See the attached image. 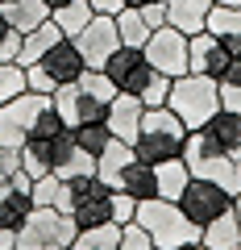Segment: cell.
<instances>
[{"label": "cell", "instance_id": "cell-1", "mask_svg": "<svg viewBox=\"0 0 241 250\" xmlns=\"http://www.w3.org/2000/svg\"><path fill=\"white\" fill-rule=\"evenodd\" d=\"M100 71L116 83V92L137 96L146 108L167 104V96H170V80H167L162 71H154L150 59H146V50H137V46H116Z\"/></svg>", "mask_w": 241, "mask_h": 250}, {"label": "cell", "instance_id": "cell-2", "mask_svg": "<svg viewBox=\"0 0 241 250\" xmlns=\"http://www.w3.org/2000/svg\"><path fill=\"white\" fill-rule=\"evenodd\" d=\"M183 150H187V125L179 121L167 104L146 108L142 113V134H137V142H133L137 159L150 163V167H158V163L183 159Z\"/></svg>", "mask_w": 241, "mask_h": 250}, {"label": "cell", "instance_id": "cell-3", "mask_svg": "<svg viewBox=\"0 0 241 250\" xmlns=\"http://www.w3.org/2000/svg\"><path fill=\"white\" fill-rule=\"evenodd\" d=\"M167 108L187 125V134H191V129H204V125L212 121V113H221V80H212V75H196V71L170 80Z\"/></svg>", "mask_w": 241, "mask_h": 250}, {"label": "cell", "instance_id": "cell-4", "mask_svg": "<svg viewBox=\"0 0 241 250\" xmlns=\"http://www.w3.org/2000/svg\"><path fill=\"white\" fill-rule=\"evenodd\" d=\"M133 221L158 242L162 250L170 246H187V242H200V229L187 221V213L179 208V200H162V196H150V200H137V213Z\"/></svg>", "mask_w": 241, "mask_h": 250}, {"label": "cell", "instance_id": "cell-5", "mask_svg": "<svg viewBox=\"0 0 241 250\" xmlns=\"http://www.w3.org/2000/svg\"><path fill=\"white\" fill-rule=\"evenodd\" d=\"M183 163H187L191 175L221 184L229 196H237V192H241V163L233 159V154L216 150V146L204 138V129H191V134H187V150H183Z\"/></svg>", "mask_w": 241, "mask_h": 250}, {"label": "cell", "instance_id": "cell-6", "mask_svg": "<svg viewBox=\"0 0 241 250\" xmlns=\"http://www.w3.org/2000/svg\"><path fill=\"white\" fill-rule=\"evenodd\" d=\"M79 233L71 213H58V208L34 205V213L25 217V225L17 229V246L21 250H50V246H71V238Z\"/></svg>", "mask_w": 241, "mask_h": 250}, {"label": "cell", "instance_id": "cell-7", "mask_svg": "<svg viewBox=\"0 0 241 250\" xmlns=\"http://www.w3.org/2000/svg\"><path fill=\"white\" fill-rule=\"evenodd\" d=\"M71 217H75L79 229L108 225V221H112V188H108L100 175L71 179Z\"/></svg>", "mask_w": 241, "mask_h": 250}, {"label": "cell", "instance_id": "cell-8", "mask_svg": "<svg viewBox=\"0 0 241 250\" xmlns=\"http://www.w3.org/2000/svg\"><path fill=\"white\" fill-rule=\"evenodd\" d=\"M50 104V96H42V92H17L13 100H4L0 104V146H13V150H21L29 138V129H34L37 113Z\"/></svg>", "mask_w": 241, "mask_h": 250}, {"label": "cell", "instance_id": "cell-9", "mask_svg": "<svg viewBox=\"0 0 241 250\" xmlns=\"http://www.w3.org/2000/svg\"><path fill=\"white\" fill-rule=\"evenodd\" d=\"M179 208L187 213V221L196 225V229H204V225H208V221H216L224 208H233V196L224 192L221 184H212V179L191 175V179H187V188H183V196H179Z\"/></svg>", "mask_w": 241, "mask_h": 250}, {"label": "cell", "instance_id": "cell-10", "mask_svg": "<svg viewBox=\"0 0 241 250\" xmlns=\"http://www.w3.org/2000/svg\"><path fill=\"white\" fill-rule=\"evenodd\" d=\"M142 50H146V59H150V67H154V71H162L167 80L187 75V34H183V29L158 25Z\"/></svg>", "mask_w": 241, "mask_h": 250}, {"label": "cell", "instance_id": "cell-11", "mask_svg": "<svg viewBox=\"0 0 241 250\" xmlns=\"http://www.w3.org/2000/svg\"><path fill=\"white\" fill-rule=\"evenodd\" d=\"M75 46L83 50V59H88V67H104L108 54L121 46V34H116V17H92L88 25L75 34Z\"/></svg>", "mask_w": 241, "mask_h": 250}, {"label": "cell", "instance_id": "cell-12", "mask_svg": "<svg viewBox=\"0 0 241 250\" xmlns=\"http://www.w3.org/2000/svg\"><path fill=\"white\" fill-rule=\"evenodd\" d=\"M37 67L54 80V88H63V83H75L88 71V59H83V50L75 46V38H63V42H54L50 50L37 59Z\"/></svg>", "mask_w": 241, "mask_h": 250}, {"label": "cell", "instance_id": "cell-13", "mask_svg": "<svg viewBox=\"0 0 241 250\" xmlns=\"http://www.w3.org/2000/svg\"><path fill=\"white\" fill-rule=\"evenodd\" d=\"M229 62H233V54L224 50V42H221V38H212L208 29H204V34H191V38H187V71L221 80V75L229 71Z\"/></svg>", "mask_w": 241, "mask_h": 250}, {"label": "cell", "instance_id": "cell-14", "mask_svg": "<svg viewBox=\"0 0 241 250\" xmlns=\"http://www.w3.org/2000/svg\"><path fill=\"white\" fill-rule=\"evenodd\" d=\"M142 113H146V104H142L137 96L116 92L112 104H108V129H112V138H121V142L133 146L137 134H142Z\"/></svg>", "mask_w": 241, "mask_h": 250}, {"label": "cell", "instance_id": "cell-15", "mask_svg": "<svg viewBox=\"0 0 241 250\" xmlns=\"http://www.w3.org/2000/svg\"><path fill=\"white\" fill-rule=\"evenodd\" d=\"M208 13H212V0H167V25L183 29V34H204Z\"/></svg>", "mask_w": 241, "mask_h": 250}, {"label": "cell", "instance_id": "cell-16", "mask_svg": "<svg viewBox=\"0 0 241 250\" xmlns=\"http://www.w3.org/2000/svg\"><path fill=\"white\" fill-rule=\"evenodd\" d=\"M208 34L221 38L224 50L237 59L241 54V9H233V4H212V13H208Z\"/></svg>", "mask_w": 241, "mask_h": 250}, {"label": "cell", "instance_id": "cell-17", "mask_svg": "<svg viewBox=\"0 0 241 250\" xmlns=\"http://www.w3.org/2000/svg\"><path fill=\"white\" fill-rule=\"evenodd\" d=\"M200 242H204L208 250H237L241 246V217H237V208H224L216 221H208L204 229H200Z\"/></svg>", "mask_w": 241, "mask_h": 250}, {"label": "cell", "instance_id": "cell-18", "mask_svg": "<svg viewBox=\"0 0 241 250\" xmlns=\"http://www.w3.org/2000/svg\"><path fill=\"white\" fill-rule=\"evenodd\" d=\"M63 38H67V34L54 25V17H46L42 25H34L29 34H21V54H17V62H21V67H34V62L42 59L54 42H63Z\"/></svg>", "mask_w": 241, "mask_h": 250}, {"label": "cell", "instance_id": "cell-19", "mask_svg": "<svg viewBox=\"0 0 241 250\" xmlns=\"http://www.w3.org/2000/svg\"><path fill=\"white\" fill-rule=\"evenodd\" d=\"M204 138L216 146V150L237 154V150H241V113H229V108L212 113V121L204 125Z\"/></svg>", "mask_w": 241, "mask_h": 250}, {"label": "cell", "instance_id": "cell-20", "mask_svg": "<svg viewBox=\"0 0 241 250\" xmlns=\"http://www.w3.org/2000/svg\"><path fill=\"white\" fill-rule=\"evenodd\" d=\"M29 213H34V196L21 192V188H13V184H0V229L17 233Z\"/></svg>", "mask_w": 241, "mask_h": 250}, {"label": "cell", "instance_id": "cell-21", "mask_svg": "<svg viewBox=\"0 0 241 250\" xmlns=\"http://www.w3.org/2000/svg\"><path fill=\"white\" fill-rule=\"evenodd\" d=\"M116 192H125V196H133V200H150V196H158V175H154L150 163L133 159L125 171H121V184H116Z\"/></svg>", "mask_w": 241, "mask_h": 250}, {"label": "cell", "instance_id": "cell-22", "mask_svg": "<svg viewBox=\"0 0 241 250\" xmlns=\"http://www.w3.org/2000/svg\"><path fill=\"white\" fill-rule=\"evenodd\" d=\"M133 159H137V154H133V146H129V142H121V138H112V142L104 146V154L96 159V175H100V179H104V184L116 192V184H121V171H125Z\"/></svg>", "mask_w": 241, "mask_h": 250}, {"label": "cell", "instance_id": "cell-23", "mask_svg": "<svg viewBox=\"0 0 241 250\" xmlns=\"http://www.w3.org/2000/svg\"><path fill=\"white\" fill-rule=\"evenodd\" d=\"M34 205H46V208H58V213H71V179H63V175H42V179H34Z\"/></svg>", "mask_w": 241, "mask_h": 250}, {"label": "cell", "instance_id": "cell-24", "mask_svg": "<svg viewBox=\"0 0 241 250\" xmlns=\"http://www.w3.org/2000/svg\"><path fill=\"white\" fill-rule=\"evenodd\" d=\"M0 13H4V17H9V25L21 29V34H29L34 25H42V21L50 17L46 0H0Z\"/></svg>", "mask_w": 241, "mask_h": 250}, {"label": "cell", "instance_id": "cell-25", "mask_svg": "<svg viewBox=\"0 0 241 250\" xmlns=\"http://www.w3.org/2000/svg\"><path fill=\"white\" fill-rule=\"evenodd\" d=\"M154 175H158V196L162 200H179L183 188H187V179H191V171H187L183 159H170V163H158Z\"/></svg>", "mask_w": 241, "mask_h": 250}, {"label": "cell", "instance_id": "cell-26", "mask_svg": "<svg viewBox=\"0 0 241 250\" xmlns=\"http://www.w3.org/2000/svg\"><path fill=\"white\" fill-rule=\"evenodd\" d=\"M121 246V225H92V229H79L71 238V246L67 250H116Z\"/></svg>", "mask_w": 241, "mask_h": 250}, {"label": "cell", "instance_id": "cell-27", "mask_svg": "<svg viewBox=\"0 0 241 250\" xmlns=\"http://www.w3.org/2000/svg\"><path fill=\"white\" fill-rule=\"evenodd\" d=\"M116 34H121V46H137V50H142L146 42H150V34L154 29L146 25V17H142V9H121L116 13Z\"/></svg>", "mask_w": 241, "mask_h": 250}, {"label": "cell", "instance_id": "cell-28", "mask_svg": "<svg viewBox=\"0 0 241 250\" xmlns=\"http://www.w3.org/2000/svg\"><path fill=\"white\" fill-rule=\"evenodd\" d=\"M50 17H54V25L63 29L67 38H75V34H79V29L88 25L92 17H96V13H92V4H88V0H71V4H63V9H54Z\"/></svg>", "mask_w": 241, "mask_h": 250}, {"label": "cell", "instance_id": "cell-29", "mask_svg": "<svg viewBox=\"0 0 241 250\" xmlns=\"http://www.w3.org/2000/svg\"><path fill=\"white\" fill-rule=\"evenodd\" d=\"M71 129H75V142H79L88 154H96V159L104 154V146L112 142V129H108V121H88V125H71Z\"/></svg>", "mask_w": 241, "mask_h": 250}, {"label": "cell", "instance_id": "cell-30", "mask_svg": "<svg viewBox=\"0 0 241 250\" xmlns=\"http://www.w3.org/2000/svg\"><path fill=\"white\" fill-rule=\"evenodd\" d=\"M75 83H79V92H83V96L108 100V104H112V96H116V83L108 80V75L100 71V67H88V71H83V75H79V80H75Z\"/></svg>", "mask_w": 241, "mask_h": 250}, {"label": "cell", "instance_id": "cell-31", "mask_svg": "<svg viewBox=\"0 0 241 250\" xmlns=\"http://www.w3.org/2000/svg\"><path fill=\"white\" fill-rule=\"evenodd\" d=\"M79 88V83H75ZM88 121H108V100H96V96H75V121L71 125H88Z\"/></svg>", "mask_w": 241, "mask_h": 250}, {"label": "cell", "instance_id": "cell-32", "mask_svg": "<svg viewBox=\"0 0 241 250\" xmlns=\"http://www.w3.org/2000/svg\"><path fill=\"white\" fill-rule=\"evenodd\" d=\"M25 92V67L21 62H0V104Z\"/></svg>", "mask_w": 241, "mask_h": 250}, {"label": "cell", "instance_id": "cell-33", "mask_svg": "<svg viewBox=\"0 0 241 250\" xmlns=\"http://www.w3.org/2000/svg\"><path fill=\"white\" fill-rule=\"evenodd\" d=\"M116 250H162V246L137 221H129V225H121V246H116Z\"/></svg>", "mask_w": 241, "mask_h": 250}, {"label": "cell", "instance_id": "cell-34", "mask_svg": "<svg viewBox=\"0 0 241 250\" xmlns=\"http://www.w3.org/2000/svg\"><path fill=\"white\" fill-rule=\"evenodd\" d=\"M21 54V29L9 25V17L0 13V62H17Z\"/></svg>", "mask_w": 241, "mask_h": 250}, {"label": "cell", "instance_id": "cell-35", "mask_svg": "<svg viewBox=\"0 0 241 250\" xmlns=\"http://www.w3.org/2000/svg\"><path fill=\"white\" fill-rule=\"evenodd\" d=\"M137 213V200L125 196V192H112V225H129Z\"/></svg>", "mask_w": 241, "mask_h": 250}, {"label": "cell", "instance_id": "cell-36", "mask_svg": "<svg viewBox=\"0 0 241 250\" xmlns=\"http://www.w3.org/2000/svg\"><path fill=\"white\" fill-rule=\"evenodd\" d=\"M25 88L29 92H42V96H54V80L37 67V62H34V67H25Z\"/></svg>", "mask_w": 241, "mask_h": 250}, {"label": "cell", "instance_id": "cell-37", "mask_svg": "<svg viewBox=\"0 0 241 250\" xmlns=\"http://www.w3.org/2000/svg\"><path fill=\"white\" fill-rule=\"evenodd\" d=\"M13 171H21V150H13V146H0V184H9Z\"/></svg>", "mask_w": 241, "mask_h": 250}, {"label": "cell", "instance_id": "cell-38", "mask_svg": "<svg viewBox=\"0 0 241 250\" xmlns=\"http://www.w3.org/2000/svg\"><path fill=\"white\" fill-rule=\"evenodd\" d=\"M221 108L241 113V83H224V80H221Z\"/></svg>", "mask_w": 241, "mask_h": 250}, {"label": "cell", "instance_id": "cell-39", "mask_svg": "<svg viewBox=\"0 0 241 250\" xmlns=\"http://www.w3.org/2000/svg\"><path fill=\"white\" fill-rule=\"evenodd\" d=\"M142 17H146V25H150V29L167 25V0H158V4H142Z\"/></svg>", "mask_w": 241, "mask_h": 250}, {"label": "cell", "instance_id": "cell-40", "mask_svg": "<svg viewBox=\"0 0 241 250\" xmlns=\"http://www.w3.org/2000/svg\"><path fill=\"white\" fill-rule=\"evenodd\" d=\"M92 13H100V17H116V13L125 9V0H88Z\"/></svg>", "mask_w": 241, "mask_h": 250}, {"label": "cell", "instance_id": "cell-41", "mask_svg": "<svg viewBox=\"0 0 241 250\" xmlns=\"http://www.w3.org/2000/svg\"><path fill=\"white\" fill-rule=\"evenodd\" d=\"M221 80H224V83H241V54H237V59L229 62V71H224Z\"/></svg>", "mask_w": 241, "mask_h": 250}, {"label": "cell", "instance_id": "cell-42", "mask_svg": "<svg viewBox=\"0 0 241 250\" xmlns=\"http://www.w3.org/2000/svg\"><path fill=\"white\" fill-rule=\"evenodd\" d=\"M13 246H17V233H13V229H0V250H13Z\"/></svg>", "mask_w": 241, "mask_h": 250}, {"label": "cell", "instance_id": "cell-43", "mask_svg": "<svg viewBox=\"0 0 241 250\" xmlns=\"http://www.w3.org/2000/svg\"><path fill=\"white\" fill-rule=\"evenodd\" d=\"M170 250H208L204 242H187V246H170Z\"/></svg>", "mask_w": 241, "mask_h": 250}, {"label": "cell", "instance_id": "cell-44", "mask_svg": "<svg viewBox=\"0 0 241 250\" xmlns=\"http://www.w3.org/2000/svg\"><path fill=\"white\" fill-rule=\"evenodd\" d=\"M63 4H71V0H46V9H50V13H54V9H63Z\"/></svg>", "mask_w": 241, "mask_h": 250}, {"label": "cell", "instance_id": "cell-45", "mask_svg": "<svg viewBox=\"0 0 241 250\" xmlns=\"http://www.w3.org/2000/svg\"><path fill=\"white\" fill-rule=\"evenodd\" d=\"M129 9H142V4H158V0H125Z\"/></svg>", "mask_w": 241, "mask_h": 250}, {"label": "cell", "instance_id": "cell-46", "mask_svg": "<svg viewBox=\"0 0 241 250\" xmlns=\"http://www.w3.org/2000/svg\"><path fill=\"white\" fill-rule=\"evenodd\" d=\"M212 4H233V9H241V0H212Z\"/></svg>", "mask_w": 241, "mask_h": 250}, {"label": "cell", "instance_id": "cell-47", "mask_svg": "<svg viewBox=\"0 0 241 250\" xmlns=\"http://www.w3.org/2000/svg\"><path fill=\"white\" fill-rule=\"evenodd\" d=\"M233 208H237V217H241V192H237V196H233Z\"/></svg>", "mask_w": 241, "mask_h": 250}, {"label": "cell", "instance_id": "cell-48", "mask_svg": "<svg viewBox=\"0 0 241 250\" xmlns=\"http://www.w3.org/2000/svg\"><path fill=\"white\" fill-rule=\"evenodd\" d=\"M50 250H67V246H50Z\"/></svg>", "mask_w": 241, "mask_h": 250}, {"label": "cell", "instance_id": "cell-49", "mask_svg": "<svg viewBox=\"0 0 241 250\" xmlns=\"http://www.w3.org/2000/svg\"><path fill=\"white\" fill-rule=\"evenodd\" d=\"M13 250H21V246H13Z\"/></svg>", "mask_w": 241, "mask_h": 250}, {"label": "cell", "instance_id": "cell-50", "mask_svg": "<svg viewBox=\"0 0 241 250\" xmlns=\"http://www.w3.org/2000/svg\"><path fill=\"white\" fill-rule=\"evenodd\" d=\"M237 250H241V246H237Z\"/></svg>", "mask_w": 241, "mask_h": 250}]
</instances>
